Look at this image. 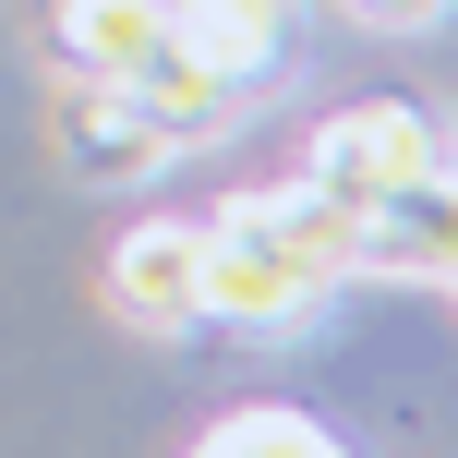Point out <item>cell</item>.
Masks as SVG:
<instances>
[{"mask_svg": "<svg viewBox=\"0 0 458 458\" xmlns=\"http://www.w3.org/2000/svg\"><path fill=\"white\" fill-rule=\"evenodd\" d=\"M169 37H193L217 72H277V48H290V0H169Z\"/></svg>", "mask_w": 458, "mask_h": 458, "instance_id": "obj_9", "label": "cell"}, {"mask_svg": "<svg viewBox=\"0 0 458 458\" xmlns=\"http://www.w3.org/2000/svg\"><path fill=\"white\" fill-rule=\"evenodd\" d=\"M48 145H61V169L97 182V193H133V182H157V169L193 157V145L169 133L133 85H109V72H61V97H48Z\"/></svg>", "mask_w": 458, "mask_h": 458, "instance_id": "obj_2", "label": "cell"}, {"mask_svg": "<svg viewBox=\"0 0 458 458\" xmlns=\"http://www.w3.org/2000/svg\"><path fill=\"white\" fill-rule=\"evenodd\" d=\"M362 277H411V290H446L458 277V169L362 206Z\"/></svg>", "mask_w": 458, "mask_h": 458, "instance_id": "obj_5", "label": "cell"}, {"mask_svg": "<svg viewBox=\"0 0 458 458\" xmlns=\"http://www.w3.org/2000/svg\"><path fill=\"white\" fill-rule=\"evenodd\" d=\"M253 217L277 229V242L301 253V266H326V277H362V206L350 193H326L314 169H290V182H266V193H242Z\"/></svg>", "mask_w": 458, "mask_h": 458, "instance_id": "obj_7", "label": "cell"}, {"mask_svg": "<svg viewBox=\"0 0 458 458\" xmlns=\"http://www.w3.org/2000/svg\"><path fill=\"white\" fill-rule=\"evenodd\" d=\"M446 290H458V277H446Z\"/></svg>", "mask_w": 458, "mask_h": 458, "instance_id": "obj_12", "label": "cell"}, {"mask_svg": "<svg viewBox=\"0 0 458 458\" xmlns=\"http://www.w3.org/2000/svg\"><path fill=\"white\" fill-rule=\"evenodd\" d=\"M193 446H206V458H326L338 435H326L301 398H229V411H217Z\"/></svg>", "mask_w": 458, "mask_h": 458, "instance_id": "obj_10", "label": "cell"}, {"mask_svg": "<svg viewBox=\"0 0 458 458\" xmlns=\"http://www.w3.org/2000/svg\"><path fill=\"white\" fill-rule=\"evenodd\" d=\"M109 314L145 338H193L206 326V217H133L109 242Z\"/></svg>", "mask_w": 458, "mask_h": 458, "instance_id": "obj_4", "label": "cell"}, {"mask_svg": "<svg viewBox=\"0 0 458 458\" xmlns=\"http://www.w3.org/2000/svg\"><path fill=\"white\" fill-rule=\"evenodd\" d=\"M121 85H133V97H145V109H157V121H169L182 145H217L229 121H242V72H217L206 48H193V37H157V48H145L133 72H121Z\"/></svg>", "mask_w": 458, "mask_h": 458, "instance_id": "obj_6", "label": "cell"}, {"mask_svg": "<svg viewBox=\"0 0 458 458\" xmlns=\"http://www.w3.org/2000/svg\"><path fill=\"white\" fill-rule=\"evenodd\" d=\"M350 24H362V37H435V24L458 13V0H338Z\"/></svg>", "mask_w": 458, "mask_h": 458, "instance_id": "obj_11", "label": "cell"}, {"mask_svg": "<svg viewBox=\"0 0 458 458\" xmlns=\"http://www.w3.org/2000/svg\"><path fill=\"white\" fill-rule=\"evenodd\" d=\"M301 169H314L326 193H350V206H386V193H411V182L446 169V133H435L422 97H350V109L314 121V157Z\"/></svg>", "mask_w": 458, "mask_h": 458, "instance_id": "obj_3", "label": "cell"}, {"mask_svg": "<svg viewBox=\"0 0 458 458\" xmlns=\"http://www.w3.org/2000/svg\"><path fill=\"white\" fill-rule=\"evenodd\" d=\"M326 290H338V277L301 266V253L277 242L242 193L206 217V326H242V338H301V326L326 314Z\"/></svg>", "mask_w": 458, "mask_h": 458, "instance_id": "obj_1", "label": "cell"}, {"mask_svg": "<svg viewBox=\"0 0 458 458\" xmlns=\"http://www.w3.org/2000/svg\"><path fill=\"white\" fill-rule=\"evenodd\" d=\"M157 37H169V0H61V24H48L61 72H109V85H121Z\"/></svg>", "mask_w": 458, "mask_h": 458, "instance_id": "obj_8", "label": "cell"}]
</instances>
